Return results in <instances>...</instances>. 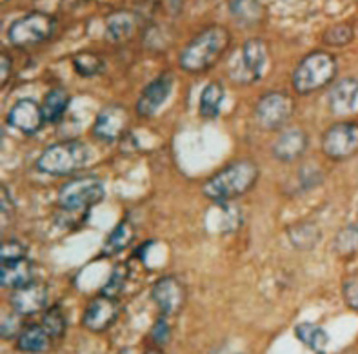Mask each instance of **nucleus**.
Here are the masks:
<instances>
[{
	"label": "nucleus",
	"instance_id": "nucleus-1",
	"mask_svg": "<svg viewBox=\"0 0 358 354\" xmlns=\"http://www.w3.org/2000/svg\"><path fill=\"white\" fill-rule=\"evenodd\" d=\"M231 44V33L224 26H209L191 38L180 51L178 64L187 73L208 71L222 59Z\"/></svg>",
	"mask_w": 358,
	"mask_h": 354
},
{
	"label": "nucleus",
	"instance_id": "nucleus-2",
	"mask_svg": "<svg viewBox=\"0 0 358 354\" xmlns=\"http://www.w3.org/2000/svg\"><path fill=\"white\" fill-rule=\"evenodd\" d=\"M259 165L253 160H236L215 172L204 184L202 193L206 198L213 200L217 204L231 202L253 189L255 184L259 182Z\"/></svg>",
	"mask_w": 358,
	"mask_h": 354
},
{
	"label": "nucleus",
	"instance_id": "nucleus-3",
	"mask_svg": "<svg viewBox=\"0 0 358 354\" xmlns=\"http://www.w3.org/2000/svg\"><path fill=\"white\" fill-rule=\"evenodd\" d=\"M91 151L82 140H62L51 144L36 158V169L51 177H68L86 168Z\"/></svg>",
	"mask_w": 358,
	"mask_h": 354
},
{
	"label": "nucleus",
	"instance_id": "nucleus-4",
	"mask_svg": "<svg viewBox=\"0 0 358 354\" xmlns=\"http://www.w3.org/2000/svg\"><path fill=\"white\" fill-rule=\"evenodd\" d=\"M338 64L329 51H315L300 60L293 71V87L299 95H311L324 89L335 80Z\"/></svg>",
	"mask_w": 358,
	"mask_h": 354
},
{
	"label": "nucleus",
	"instance_id": "nucleus-5",
	"mask_svg": "<svg viewBox=\"0 0 358 354\" xmlns=\"http://www.w3.org/2000/svg\"><path fill=\"white\" fill-rule=\"evenodd\" d=\"M106 196L104 182L96 177H80L66 182L59 189V204L64 211H87Z\"/></svg>",
	"mask_w": 358,
	"mask_h": 354
},
{
	"label": "nucleus",
	"instance_id": "nucleus-6",
	"mask_svg": "<svg viewBox=\"0 0 358 354\" xmlns=\"http://www.w3.org/2000/svg\"><path fill=\"white\" fill-rule=\"evenodd\" d=\"M55 31V18L42 11L24 15L15 20L8 29V38L15 47H33L45 42Z\"/></svg>",
	"mask_w": 358,
	"mask_h": 354
},
{
	"label": "nucleus",
	"instance_id": "nucleus-7",
	"mask_svg": "<svg viewBox=\"0 0 358 354\" xmlns=\"http://www.w3.org/2000/svg\"><path fill=\"white\" fill-rule=\"evenodd\" d=\"M295 100L286 91H269L255 105V120L266 131H277L286 126L295 113Z\"/></svg>",
	"mask_w": 358,
	"mask_h": 354
},
{
	"label": "nucleus",
	"instance_id": "nucleus-8",
	"mask_svg": "<svg viewBox=\"0 0 358 354\" xmlns=\"http://www.w3.org/2000/svg\"><path fill=\"white\" fill-rule=\"evenodd\" d=\"M322 153L331 160H348L358 153V124L336 122L322 135Z\"/></svg>",
	"mask_w": 358,
	"mask_h": 354
},
{
	"label": "nucleus",
	"instance_id": "nucleus-9",
	"mask_svg": "<svg viewBox=\"0 0 358 354\" xmlns=\"http://www.w3.org/2000/svg\"><path fill=\"white\" fill-rule=\"evenodd\" d=\"M269 51L268 44L262 38H250L245 40L241 51L238 68L231 69L233 80L241 84H255L264 75V69L268 66Z\"/></svg>",
	"mask_w": 358,
	"mask_h": 354
},
{
	"label": "nucleus",
	"instance_id": "nucleus-10",
	"mask_svg": "<svg viewBox=\"0 0 358 354\" xmlns=\"http://www.w3.org/2000/svg\"><path fill=\"white\" fill-rule=\"evenodd\" d=\"M129 126V111L122 104H109L100 109L93 124V135L96 140L111 144L122 138Z\"/></svg>",
	"mask_w": 358,
	"mask_h": 354
},
{
	"label": "nucleus",
	"instance_id": "nucleus-11",
	"mask_svg": "<svg viewBox=\"0 0 358 354\" xmlns=\"http://www.w3.org/2000/svg\"><path fill=\"white\" fill-rule=\"evenodd\" d=\"M187 290L178 278L162 276L151 287V300L164 316H175L184 309Z\"/></svg>",
	"mask_w": 358,
	"mask_h": 354
},
{
	"label": "nucleus",
	"instance_id": "nucleus-12",
	"mask_svg": "<svg viewBox=\"0 0 358 354\" xmlns=\"http://www.w3.org/2000/svg\"><path fill=\"white\" fill-rule=\"evenodd\" d=\"M173 91V77L169 73H162L151 80L142 89L141 96L136 100V113L142 118H150L159 113V109L168 102Z\"/></svg>",
	"mask_w": 358,
	"mask_h": 354
},
{
	"label": "nucleus",
	"instance_id": "nucleus-13",
	"mask_svg": "<svg viewBox=\"0 0 358 354\" xmlns=\"http://www.w3.org/2000/svg\"><path fill=\"white\" fill-rule=\"evenodd\" d=\"M45 118L42 105L33 98H20L9 109L8 124L24 135H36L44 126Z\"/></svg>",
	"mask_w": 358,
	"mask_h": 354
},
{
	"label": "nucleus",
	"instance_id": "nucleus-14",
	"mask_svg": "<svg viewBox=\"0 0 358 354\" xmlns=\"http://www.w3.org/2000/svg\"><path fill=\"white\" fill-rule=\"evenodd\" d=\"M118 316V302L113 298H108L104 295H99L87 304L84 316H82V325L91 332H104L113 325Z\"/></svg>",
	"mask_w": 358,
	"mask_h": 354
},
{
	"label": "nucleus",
	"instance_id": "nucleus-15",
	"mask_svg": "<svg viewBox=\"0 0 358 354\" xmlns=\"http://www.w3.org/2000/svg\"><path fill=\"white\" fill-rule=\"evenodd\" d=\"M9 304H11V309L18 316L38 314L45 307V304H48V286L33 280L31 283L15 289Z\"/></svg>",
	"mask_w": 358,
	"mask_h": 354
},
{
	"label": "nucleus",
	"instance_id": "nucleus-16",
	"mask_svg": "<svg viewBox=\"0 0 358 354\" xmlns=\"http://www.w3.org/2000/svg\"><path fill=\"white\" fill-rule=\"evenodd\" d=\"M309 145V138L306 135V131L299 129V127H293V129H287V131L280 133L277 136V140L273 142V156L278 160V162L291 163L299 160L302 154L306 153Z\"/></svg>",
	"mask_w": 358,
	"mask_h": 354
},
{
	"label": "nucleus",
	"instance_id": "nucleus-17",
	"mask_svg": "<svg viewBox=\"0 0 358 354\" xmlns=\"http://www.w3.org/2000/svg\"><path fill=\"white\" fill-rule=\"evenodd\" d=\"M358 100V80L355 77H344L335 82L329 91L327 102L329 109L335 115H348L351 113L357 105Z\"/></svg>",
	"mask_w": 358,
	"mask_h": 354
},
{
	"label": "nucleus",
	"instance_id": "nucleus-18",
	"mask_svg": "<svg viewBox=\"0 0 358 354\" xmlns=\"http://www.w3.org/2000/svg\"><path fill=\"white\" fill-rule=\"evenodd\" d=\"M51 334L44 329L42 323H31L24 327L17 338V349L26 354H42L50 349Z\"/></svg>",
	"mask_w": 358,
	"mask_h": 354
},
{
	"label": "nucleus",
	"instance_id": "nucleus-19",
	"mask_svg": "<svg viewBox=\"0 0 358 354\" xmlns=\"http://www.w3.org/2000/svg\"><path fill=\"white\" fill-rule=\"evenodd\" d=\"M33 281V263L27 258L4 262L0 267V286L18 289Z\"/></svg>",
	"mask_w": 358,
	"mask_h": 354
},
{
	"label": "nucleus",
	"instance_id": "nucleus-20",
	"mask_svg": "<svg viewBox=\"0 0 358 354\" xmlns=\"http://www.w3.org/2000/svg\"><path fill=\"white\" fill-rule=\"evenodd\" d=\"M136 29V18L131 11H115L106 20V36L111 42H124L131 38Z\"/></svg>",
	"mask_w": 358,
	"mask_h": 354
},
{
	"label": "nucleus",
	"instance_id": "nucleus-21",
	"mask_svg": "<svg viewBox=\"0 0 358 354\" xmlns=\"http://www.w3.org/2000/svg\"><path fill=\"white\" fill-rule=\"evenodd\" d=\"M224 100H226V87L220 82H209L208 86L200 93L199 113L206 120H213L220 115Z\"/></svg>",
	"mask_w": 358,
	"mask_h": 354
},
{
	"label": "nucleus",
	"instance_id": "nucleus-22",
	"mask_svg": "<svg viewBox=\"0 0 358 354\" xmlns=\"http://www.w3.org/2000/svg\"><path fill=\"white\" fill-rule=\"evenodd\" d=\"M291 245L299 251H311L320 240V229L313 222H300L287 229Z\"/></svg>",
	"mask_w": 358,
	"mask_h": 354
},
{
	"label": "nucleus",
	"instance_id": "nucleus-23",
	"mask_svg": "<svg viewBox=\"0 0 358 354\" xmlns=\"http://www.w3.org/2000/svg\"><path fill=\"white\" fill-rule=\"evenodd\" d=\"M69 108V95L68 91L62 87H55L48 95L44 96L42 102V111H44L45 122L57 124L60 122Z\"/></svg>",
	"mask_w": 358,
	"mask_h": 354
},
{
	"label": "nucleus",
	"instance_id": "nucleus-24",
	"mask_svg": "<svg viewBox=\"0 0 358 354\" xmlns=\"http://www.w3.org/2000/svg\"><path fill=\"white\" fill-rule=\"evenodd\" d=\"M133 240H135V227L131 226L129 220H122L113 227V231L109 233L108 238L104 240V253L118 254L120 251L129 247Z\"/></svg>",
	"mask_w": 358,
	"mask_h": 354
},
{
	"label": "nucleus",
	"instance_id": "nucleus-25",
	"mask_svg": "<svg viewBox=\"0 0 358 354\" xmlns=\"http://www.w3.org/2000/svg\"><path fill=\"white\" fill-rule=\"evenodd\" d=\"M295 336L315 353H322L329 344V334L322 327L311 322H302L295 327Z\"/></svg>",
	"mask_w": 358,
	"mask_h": 354
},
{
	"label": "nucleus",
	"instance_id": "nucleus-26",
	"mask_svg": "<svg viewBox=\"0 0 358 354\" xmlns=\"http://www.w3.org/2000/svg\"><path fill=\"white\" fill-rule=\"evenodd\" d=\"M229 13L245 26L259 24L264 17V8L260 0H229Z\"/></svg>",
	"mask_w": 358,
	"mask_h": 354
},
{
	"label": "nucleus",
	"instance_id": "nucleus-27",
	"mask_svg": "<svg viewBox=\"0 0 358 354\" xmlns=\"http://www.w3.org/2000/svg\"><path fill=\"white\" fill-rule=\"evenodd\" d=\"M73 68L82 78H91L104 71L106 64L102 57H99L93 51H82V53L73 57Z\"/></svg>",
	"mask_w": 358,
	"mask_h": 354
},
{
	"label": "nucleus",
	"instance_id": "nucleus-28",
	"mask_svg": "<svg viewBox=\"0 0 358 354\" xmlns=\"http://www.w3.org/2000/svg\"><path fill=\"white\" fill-rule=\"evenodd\" d=\"M333 249L341 256H353L358 253V223H348L336 233Z\"/></svg>",
	"mask_w": 358,
	"mask_h": 354
},
{
	"label": "nucleus",
	"instance_id": "nucleus-29",
	"mask_svg": "<svg viewBox=\"0 0 358 354\" xmlns=\"http://www.w3.org/2000/svg\"><path fill=\"white\" fill-rule=\"evenodd\" d=\"M127 278H129V269H127L126 263H117L111 272H109V278L106 280V283L100 289V295L108 296V298L118 300L120 295L126 289Z\"/></svg>",
	"mask_w": 358,
	"mask_h": 354
},
{
	"label": "nucleus",
	"instance_id": "nucleus-30",
	"mask_svg": "<svg viewBox=\"0 0 358 354\" xmlns=\"http://www.w3.org/2000/svg\"><path fill=\"white\" fill-rule=\"evenodd\" d=\"M42 325H44L45 331L50 332L53 340H60L66 334V329H68V320H66L62 307L53 305V307L48 309L44 318H42Z\"/></svg>",
	"mask_w": 358,
	"mask_h": 354
},
{
	"label": "nucleus",
	"instance_id": "nucleus-31",
	"mask_svg": "<svg viewBox=\"0 0 358 354\" xmlns=\"http://www.w3.org/2000/svg\"><path fill=\"white\" fill-rule=\"evenodd\" d=\"M355 36V29L351 24H335V26L327 27L324 31L322 40L326 45H333V47H342V45H348Z\"/></svg>",
	"mask_w": 358,
	"mask_h": 354
},
{
	"label": "nucleus",
	"instance_id": "nucleus-32",
	"mask_svg": "<svg viewBox=\"0 0 358 354\" xmlns=\"http://www.w3.org/2000/svg\"><path fill=\"white\" fill-rule=\"evenodd\" d=\"M169 316H159L155 320L153 327H151V341L155 345H159V347H166V345L171 341V336H173V329H171V323L168 320Z\"/></svg>",
	"mask_w": 358,
	"mask_h": 354
},
{
	"label": "nucleus",
	"instance_id": "nucleus-33",
	"mask_svg": "<svg viewBox=\"0 0 358 354\" xmlns=\"http://www.w3.org/2000/svg\"><path fill=\"white\" fill-rule=\"evenodd\" d=\"M342 296L348 307L358 313V272L350 274L342 283Z\"/></svg>",
	"mask_w": 358,
	"mask_h": 354
},
{
	"label": "nucleus",
	"instance_id": "nucleus-34",
	"mask_svg": "<svg viewBox=\"0 0 358 354\" xmlns=\"http://www.w3.org/2000/svg\"><path fill=\"white\" fill-rule=\"evenodd\" d=\"M26 258V247L18 240H6L0 249V260L4 262H15V260Z\"/></svg>",
	"mask_w": 358,
	"mask_h": 354
},
{
	"label": "nucleus",
	"instance_id": "nucleus-35",
	"mask_svg": "<svg viewBox=\"0 0 358 354\" xmlns=\"http://www.w3.org/2000/svg\"><path fill=\"white\" fill-rule=\"evenodd\" d=\"M17 332L20 334V320H18V314L15 313L13 316H6L2 320V338H13Z\"/></svg>",
	"mask_w": 358,
	"mask_h": 354
},
{
	"label": "nucleus",
	"instance_id": "nucleus-36",
	"mask_svg": "<svg viewBox=\"0 0 358 354\" xmlns=\"http://www.w3.org/2000/svg\"><path fill=\"white\" fill-rule=\"evenodd\" d=\"M11 66H13V62H11V57L2 51V54H0V77H2V80H0V86L2 87L8 84L9 77H11Z\"/></svg>",
	"mask_w": 358,
	"mask_h": 354
},
{
	"label": "nucleus",
	"instance_id": "nucleus-37",
	"mask_svg": "<svg viewBox=\"0 0 358 354\" xmlns=\"http://www.w3.org/2000/svg\"><path fill=\"white\" fill-rule=\"evenodd\" d=\"M0 191H2V195H0V205H2V213H4V214L11 213V211L15 209L13 196H11V193H9V189L4 186V184H2Z\"/></svg>",
	"mask_w": 358,
	"mask_h": 354
},
{
	"label": "nucleus",
	"instance_id": "nucleus-38",
	"mask_svg": "<svg viewBox=\"0 0 358 354\" xmlns=\"http://www.w3.org/2000/svg\"><path fill=\"white\" fill-rule=\"evenodd\" d=\"M118 354H135V353H133V349H129V347H126V349L118 351Z\"/></svg>",
	"mask_w": 358,
	"mask_h": 354
},
{
	"label": "nucleus",
	"instance_id": "nucleus-39",
	"mask_svg": "<svg viewBox=\"0 0 358 354\" xmlns=\"http://www.w3.org/2000/svg\"><path fill=\"white\" fill-rule=\"evenodd\" d=\"M144 354H164L162 351H159V349H151V351H148V353H144Z\"/></svg>",
	"mask_w": 358,
	"mask_h": 354
},
{
	"label": "nucleus",
	"instance_id": "nucleus-40",
	"mask_svg": "<svg viewBox=\"0 0 358 354\" xmlns=\"http://www.w3.org/2000/svg\"><path fill=\"white\" fill-rule=\"evenodd\" d=\"M317 354H324V353H317Z\"/></svg>",
	"mask_w": 358,
	"mask_h": 354
}]
</instances>
